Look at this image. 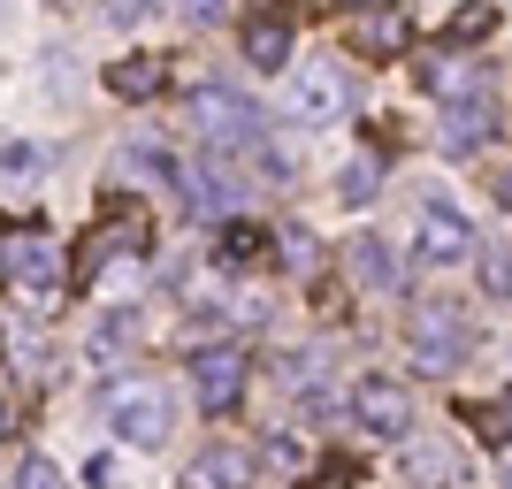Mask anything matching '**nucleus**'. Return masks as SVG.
Segmentation results:
<instances>
[{
	"label": "nucleus",
	"mask_w": 512,
	"mask_h": 489,
	"mask_svg": "<svg viewBox=\"0 0 512 489\" xmlns=\"http://www.w3.org/2000/svg\"><path fill=\"white\" fill-rule=\"evenodd\" d=\"M406 344H413V360H421V375H451V367L474 352L467 306H451V298H421V306L406 314Z\"/></svg>",
	"instance_id": "1"
},
{
	"label": "nucleus",
	"mask_w": 512,
	"mask_h": 489,
	"mask_svg": "<svg viewBox=\"0 0 512 489\" xmlns=\"http://www.w3.org/2000/svg\"><path fill=\"white\" fill-rule=\"evenodd\" d=\"M184 115L199 123V138L222 153H260V107L237 100L230 85H199L192 100H184Z\"/></svg>",
	"instance_id": "2"
},
{
	"label": "nucleus",
	"mask_w": 512,
	"mask_h": 489,
	"mask_svg": "<svg viewBox=\"0 0 512 489\" xmlns=\"http://www.w3.org/2000/svg\"><path fill=\"white\" fill-rule=\"evenodd\" d=\"M100 413H107V428H115L123 444H138V451H153L176 428V405H169V390H161V383H115L100 398Z\"/></svg>",
	"instance_id": "3"
},
{
	"label": "nucleus",
	"mask_w": 512,
	"mask_h": 489,
	"mask_svg": "<svg viewBox=\"0 0 512 489\" xmlns=\"http://www.w3.org/2000/svg\"><path fill=\"white\" fill-rule=\"evenodd\" d=\"M283 107H291V123H314V130L344 123V107H352V77H344V62H299Z\"/></svg>",
	"instance_id": "4"
},
{
	"label": "nucleus",
	"mask_w": 512,
	"mask_h": 489,
	"mask_svg": "<svg viewBox=\"0 0 512 489\" xmlns=\"http://www.w3.org/2000/svg\"><path fill=\"white\" fill-rule=\"evenodd\" d=\"M352 428L375 436V444H406L413 436V390L398 383V375H367V383L352 390Z\"/></svg>",
	"instance_id": "5"
},
{
	"label": "nucleus",
	"mask_w": 512,
	"mask_h": 489,
	"mask_svg": "<svg viewBox=\"0 0 512 489\" xmlns=\"http://www.w3.org/2000/svg\"><path fill=\"white\" fill-rule=\"evenodd\" d=\"M192 390H199L207 413H237V398H245V352H237V344L192 352Z\"/></svg>",
	"instance_id": "6"
},
{
	"label": "nucleus",
	"mask_w": 512,
	"mask_h": 489,
	"mask_svg": "<svg viewBox=\"0 0 512 489\" xmlns=\"http://www.w3.org/2000/svg\"><path fill=\"white\" fill-rule=\"evenodd\" d=\"M413 253H421L428 268H459V260L474 253L467 214H451V207H421V222H413Z\"/></svg>",
	"instance_id": "7"
},
{
	"label": "nucleus",
	"mask_w": 512,
	"mask_h": 489,
	"mask_svg": "<svg viewBox=\"0 0 512 489\" xmlns=\"http://www.w3.org/2000/svg\"><path fill=\"white\" fill-rule=\"evenodd\" d=\"M8 276L23 283V291H39V298H54V283H62V245L54 237H23V245H8Z\"/></svg>",
	"instance_id": "8"
},
{
	"label": "nucleus",
	"mask_w": 512,
	"mask_h": 489,
	"mask_svg": "<svg viewBox=\"0 0 512 489\" xmlns=\"http://www.w3.org/2000/svg\"><path fill=\"white\" fill-rule=\"evenodd\" d=\"M253 482V459L245 451H230V444H214V451H199V459H184V474H176V489H245Z\"/></svg>",
	"instance_id": "9"
},
{
	"label": "nucleus",
	"mask_w": 512,
	"mask_h": 489,
	"mask_svg": "<svg viewBox=\"0 0 512 489\" xmlns=\"http://www.w3.org/2000/svg\"><path fill=\"white\" fill-rule=\"evenodd\" d=\"M406 482L413 489H459V451L444 436H406Z\"/></svg>",
	"instance_id": "10"
},
{
	"label": "nucleus",
	"mask_w": 512,
	"mask_h": 489,
	"mask_svg": "<svg viewBox=\"0 0 512 489\" xmlns=\"http://www.w3.org/2000/svg\"><path fill=\"white\" fill-rule=\"evenodd\" d=\"M352 46H360L367 62H398V54L413 46V23L398 16V8H375L367 23H352Z\"/></svg>",
	"instance_id": "11"
},
{
	"label": "nucleus",
	"mask_w": 512,
	"mask_h": 489,
	"mask_svg": "<svg viewBox=\"0 0 512 489\" xmlns=\"http://www.w3.org/2000/svg\"><path fill=\"white\" fill-rule=\"evenodd\" d=\"M107 92L115 100H161L169 92V62L161 54H123V62L107 69Z\"/></svg>",
	"instance_id": "12"
},
{
	"label": "nucleus",
	"mask_w": 512,
	"mask_h": 489,
	"mask_svg": "<svg viewBox=\"0 0 512 489\" xmlns=\"http://www.w3.org/2000/svg\"><path fill=\"white\" fill-rule=\"evenodd\" d=\"M490 130H497V107H490V92H482V100H451V115H444V146H451V153L490 146Z\"/></svg>",
	"instance_id": "13"
},
{
	"label": "nucleus",
	"mask_w": 512,
	"mask_h": 489,
	"mask_svg": "<svg viewBox=\"0 0 512 489\" xmlns=\"http://www.w3.org/2000/svg\"><path fill=\"white\" fill-rule=\"evenodd\" d=\"M421 85L436 100H482L490 92V69L482 62H421Z\"/></svg>",
	"instance_id": "14"
},
{
	"label": "nucleus",
	"mask_w": 512,
	"mask_h": 489,
	"mask_svg": "<svg viewBox=\"0 0 512 489\" xmlns=\"http://www.w3.org/2000/svg\"><path fill=\"white\" fill-rule=\"evenodd\" d=\"M245 62L253 69H291V23L283 16H253L245 23Z\"/></svg>",
	"instance_id": "15"
},
{
	"label": "nucleus",
	"mask_w": 512,
	"mask_h": 489,
	"mask_svg": "<svg viewBox=\"0 0 512 489\" xmlns=\"http://www.w3.org/2000/svg\"><path fill=\"white\" fill-rule=\"evenodd\" d=\"M268 245H276V237L260 230V222H222V237H214V260H222V268H253V260H268Z\"/></svg>",
	"instance_id": "16"
},
{
	"label": "nucleus",
	"mask_w": 512,
	"mask_h": 489,
	"mask_svg": "<svg viewBox=\"0 0 512 489\" xmlns=\"http://www.w3.org/2000/svg\"><path fill=\"white\" fill-rule=\"evenodd\" d=\"M344 268H352V283H375V291L398 283V260H390L383 237H352V245H344Z\"/></svg>",
	"instance_id": "17"
},
{
	"label": "nucleus",
	"mask_w": 512,
	"mask_h": 489,
	"mask_svg": "<svg viewBox=\"0 0 512 489\" xmlns=\"http://www.w3.org/2000/svg\"><path fill=\"white\" fill-rule=\"evenodd\" d=\"M490 31H497V0H467V8H451L444 46H474V39H490Z\"/></svg>",
	"instance_id": "18"
},
{
	"label": "nucleus",
	"mask_w": 512,
	"mask_h": 489,
	"mask_svg": "<svg viewBox=\"0 0 512 489\" xmlns=\"http://www.w3.org/2000/svg\"><path fill=\"white\" fill-rule=\"evenodd\" d=\"M467 421L482 428V444H512V390L490 398V405H467Z\"/></svg>",
	"instance_id": "19"
},
{
	"label": "nucleus",
	"mask_w": 512,
	"mask_h": 489,
	"mask_svg": "<svg viewBox=\"0 0 512 489\" xmlns=\"http://www.w3.org/2000/svg\"><path fill=\"white\" fill-rule=\"evenodd\" d=\"M337 192L352 199V207H360V199H375V192H383V161H375V153H360V161L337 176Z\"/></svg>",
	"instance_id": "20"
},
{
	"label": "nucleus",
	"mask_w": 512,
	"mask_h": 489,
	"mask_svg": "<svg viewBox=\"0 0 512 489\" xmlns=\"http://www.w3.org/2000/svg\"><path fill=\"white\" fill-rule=\"evenodd\" d=\"M115 253V230H92L85 245H77V268H69V291H85L92 276H100V260Z\"/></svg>",
	"instance_id": "21"
},
{
	"label": "nucleus",
	"mask_w": 512,
	"mask_h": 489,
	"mask_svg": "<svg viewBox=\"0 0 512 489\" xmlns=\"http://www.w3.org/2000/svg\"><path fill=\"white\" fill-rule=\"evenodd\" d=\"M130 337H138V314H130V306H123V314H107L100 329H92V352H100V360H107V352H123Z\"/></svg>",
	"instance_id": "22"
},
{
	"label": "nucleus",
	"mask_w": 512,
	"mask_h": 489,
	"mask_svg": "<svg viewBox=\"0 0 512 489\" xmlns=\"http://www.w3.org/2000/svg\"><path fill=\"white\" fill-rule=\"evenodd\" d=\"M39 169H46L39 146H0V176H8V184H31Z\"/></svg>",
	"instance_id": "23"
},
{
	"label": "nucleus",
	"mask_w": 512,
	"mask_h": 489,
	"mask_svg": "<svg viewBox=\"0 0 512 489\" xmlns=\"http://www.w3.org/2000/svg\"><path fill=\"white\" fill-rule=\"evenodd\" d=\"M482 291H490V298H512V253L482 245Z\"/></svg>",
	"instance_id": "24"
},
{
	"label": "nucleus",
	"mask_w": 512,
	"mask_h": 489,
	"mask_svg": "<svg viewBox=\"0 0 512 489\" xmlns=\"http://www.w3.org/2000/svg\"><path fill=\"white\" fill-rule=\"evenodd\" d=\"M176 16H184V23H199V31H214V23L230 16V0H176Z\"/></svg>",
	"instance_id": "25"
},
{
	"label": "nucleus",
	"mask_w": 512,
	"mask_h": 489,
	"mask_svg": "<svg viewBox=\"0 0 512 489\" xmlns=\"http://www.w3.org/2000/svg\"><path fill=\"white\" fill-rule=\"evenodd\" d=\"M23 489H69L54 459H23Z\"/></svg>",
	"instance_id": "26"
},
{
	"label": "nucleus",
	"mask_w": 512,
	"mask_h": 489,
	"mask_svg": "<svg viewBox=\"0 0 512 489\" xmlns=\"http://www.w3.org/2000/svg\"><path fill=\"white\" fill-rule=\"evenodd\" d=\"M161 0H107V23H146Z\"/></svg>",
	"instance_id": "27"
},
{
	"label": "nucleus",
	"mask_w": 512,
	"mask_h": 489,
	"mask_svg": "<svg viewBox=\"0 0 512 489\" xmlns=\"http://www.w3.org/2000/svg\"><path fill=\"white\" fill-rule=\"evenodd\" d=\"M276 245H283V260H291V268H314V237H306V230L276 237Z\"/></svg>",
	"instance_id": "28"
},
{
	"label": "nucleus",
	"mask_w": 512,
	"mask_h": 489,
	"mask_svg": "<svg viewBox=\"0 0 512 489\" xmlns=\"http://www.w3.org/2000/svg\"><path fill=\"white\" fill-rule=\"evenodd\" d=\"M306 489H352V459H329V467H321Z\"/></svg>",
	"instance_id": "29"
},
{
	"label": "nucleus",
	"mask_w": 512,
	"mask_h": 489,
	"mask_svg": "<svg viewBox=\"0 0 512 489\" xmlns=\"http://www.w3.org/2000/svg\"><path fill=\"white\" fill-rule=\"evenodd\" d=\"M268 459H276V467H299L306 451H299V444H291V436H268Z\"/></svg>",
	"instance_id": "30"
},
{
	"label": "nucleus",
	"mask_w": 512,
	"mask_h": 489,
	"mask_svg": "<svg viewBox=\"0 0 512 489\" xmlns=\"http://www.w3.org/2000/svg\"><path fill=\"white\" fill-rule=\"evenodd\" d=\"M497 199H505V207H512V169H505V176H497Z\"/></svg>",
	"instance_id": "31"
},
{
	"label": "nucleus",
	"mask_w": 512,
	"mask_h": 489,
	"mask_svg": "<svg viewBox=\"0 0 512 489\" xmlns=\"http://www.w3.org/2000/svg\"><path fill=\"white\" fill-rule=\"evenodd\" d=\"M0 276H8V245H0Z\"/></svg>",
	"instance_id": "32"
},
{
	"label": "nucleus",
	"mask_w": 512,
	"mask_h": 489,
	"mask_svg": "<svg viewBox=\"0 0 512 489\" xmlns=\"http://www.w3.org/2000/svg\"><path fill=\"white\" fill-rule=\"evenodd\" d=\"M360 8H390V0H360Z\"/></svg>",
	"instance_id": "33"
},
{
	"label": "nucleus",
	"mask_w": 512,
	"mask_h": 489,
	"mask_svg": "<svg viewBox=\"0 0 512 489\" xmlns=\"http://www.w3.org/2000/svg\"><path fill=\"white\" fill-rule=\"evenodd\" d=\"M0 436H8V413H0Z\"/></svg>",
	"instance_id": "34"
}]
</instances>
